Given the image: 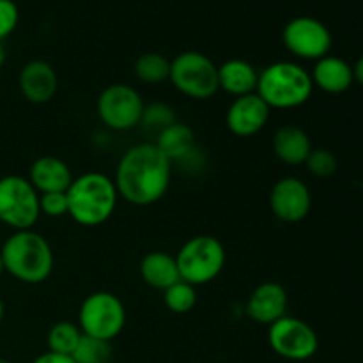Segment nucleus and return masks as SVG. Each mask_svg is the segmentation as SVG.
Instances as JSON below:
<instances>
[{"mask_svg": "<svg viewBox=\"0 0 363 363\" xmlns=\"http://www.w3.org/2000/svg\"><path fill=\"white\" fill-rule=\"evenodd\" d=\"M172 179V162L156 147L144 142L128 149L116 169L117 194L133 206H151L165 197Z\"/></svg>", "mask_w": 363, "mask_h": 363, "instance_id": "f257e3e1", "label": "nucleus"}, {"mask_svg": "<svg viewBox=\"0 0 363 363\" xmlns=\"http://www.w3.org/2000/svg\"><path fill=\"white\" fill-rule=\"evenodd\" d=\"M4 272L18 282L43 284L53 272V250L48 240L34 229L14 230L0 248Z\"/></svg>", "mask_w": 363, "mask_h": 363, "instance_id": "f03ea898", "label": "nucleus"}, {"mask_svg": "<svg viewBox=\"0 0 363 363\" xmlns=\"http://www.w3.org/2000/svg\"><path fill=\"white\" fill-rule=\"evenodd\" d=\"M67 215L84 227L103 225L119 201L116 183L103 172H85L67 188Z\"/></svg>", "mask_w": 363, "mask_h": 363, "instance_id": "7ed1b4c3", "label": "nucleus"}, {"mask_svg": "<svg viewBox=\"0 0 363 363\" xmlns=\"http://www.w3.org/2000/svg\"><path fill=\"white\" fill-rule=\"evenodd\" d=\"M314 84L303 66L291 60H279L259 73L257 94L269 108L289 110L311 99Z\"/></svg>", "mask_w": 363, "mask_h": 363, "instance_id": "20e7f679", "label": "nucleus"}, {"mask_svg": "<svg viewBox=\"0 0 363 363\" xmlns=\"http://www.w3.org/2000/svg\"><path fill=\"white\" fill-rule=\"evenodd\" d=\"M225 261L227 254L222 241L209 234L190 238L176 255L181 280L194 287L206 286L218 279L225 268Z\"/></svg>", "mask_w": 363, "mask_h": 363, "instance_id": "39448f33", "label": "nucleus"}, {"mask_svg": "<svg viewBox=\"0 0 363 363\" xmlns=\"http://www.w3.org/2000/svg\"><path fill=\"white\" fill-rule=\"evenodd\" d=\"M77 325L84 335L112 342L126 326V308L113 293L96 291L82 301Z\"/></svg>", "mask_w": 363, "mask_h": 363, "instance_id": "423d86ee", "label": "nucleus"}, {"mask_svg": "<svg viewBox=\"0 0 363 363\" xmlns=\"http://www.w3.org/2000/svg\"><path fill=\"white\" fill-rule=\"evenodd\" d=\"M169 80L186 98L209 99L220 91L218 66L201 52H183L170 60Z\"/></svg>", "mask_w": 363, "mask_h": 363, "instance_id": "0eeeda50", "label": "nucleus"}, {"mask_svg": "<svg viewBox=\"0 0 363 363\" xmlns=\"http://www.w3.org/2000/svg\"><path fill=\"white\" fill-rule=\"evenodd\" d=\"M39 216V194L27 177H0V223L13 230H28Z\"/></svg>", "mask_w": 363, "mask_h": 363, "instance_id": "6e6552de", "label": "nucleus"}, {"mask_svg": "<svg viewBox=\"0 0 363 363\" xmlns=\"http://www.w3.org/2000/svg\"><path fill=\"white\" fill-rule=\"evenodd\" d=\"M145 103L142 94L128 84H112L103 89L96 101V113L106 128L130 131L142 123Z\"/></svg>", "mask_w": 363, "mask_h": 363, "instance_id": "1a4fd4ad", "label": "nucleus"}, {"mask_svg": "<svg viewBox=\"0 0 363 363\" xmlns=\"http://www.w3.org/2000/svg\"><path fill=\"white\" fill-rule=\"evenodd\" d=\"M268 344L273 353L291 362L311 360L319 350L315 330L308 323L291 315H284L268 326Z\"/></svg>", "mask_w": 363, "mask_h": 363, "instance_id": "9d476101", "label": "nucleus"}, {"mask_svg": "<svg viewBox=\"0 0 363 363\" xmlns=\"http://www.w3.org/2000/svg\"><path fill=\"white\" fill-rule=\"evenodd\" d=\"M282 41L287 52L298 59L319 60L332 50V34L318 18L296 16L282 30Z\"/></svg>", "mask_w": 363, "mask_h": 363, "instance_id": "9b49d317", "label": "nucleus"}, {"mask_svg": "<svg viewBox=\"0 0 363 363\" xmlns=\"http://www.w3.org/2000/svg\"><path fill=\"white\" fill-rule=\"evenodd\" d=\"M272 213L284 223H298L307 218L312 208V195L300 177H282L269 194Z\"/></svg>", "mask_w": 363, "mask_h": 363, "instance_id": "f8f14e48", "label": "nucleus"}, {"mask_svg": "<svg viewBox=\"0 0 363 363\" xmlns=\"http://www.w3.org/2000/svg\"><path fill=\"white\" fill-rule=\"evenodd\" d=\"M272 108L259 98L257 92L234 98L225 113L227 128L241 138L254 137L268 124Z\"/></svg>", "mask_w": 363, "mask_h": 363, "instance_id": "ddd939ff", "label": "nucleus"}, {"mask_svg": "<svg viewBox=\"0 0 363 363\" xmlns=\"http://www.w3.org/2000/svg\"><path fill=\"white\" fill-rule=\"evenodd\" d=\"M18 87L28 103L45 105L52 101L59 89V77L53 66L46 60H28L18 74Z\"/></svg>", "mask_w": 363, "mask_h": 363, "instance_id": "4468645a", "label": "nucleus"}, {"mask_svg": "<svg viewBox=\"0 0 363 363\" xmlns=\"http://www.w3.org/2000/svg\"><path fill=\"white\" fill-rule=\"evenodd\" d=\"M287 305L289 298L279 282H262L248 296L245 312L257 325L269 326L287 315Z\"/></svg>", "mask_w": 363, "mask_h": 363, "instance_id": "2eb2a0df", "label": "nucleus"}, {"mask_svg": "<svg viewBox=\"0 0 363 363\" xmlns=\"http://www.w3.org/2000/svg\"><path fill=\"white\" fill-rule=\"evenodd\" d=\"M28 181L39 195L53 191H67L73 183V174L69 165L57 156H41L35 160L28 170Z\"/></svg>", "mask_w": 363, "mask_h": 363, "instance_id": "dca6fc26", "label": "nucleus"}, {"mask_svg": "<svg viewBox=\"0 0 363 363\" xmlns=\"http://www.w3.org/2000/svg\"><path fill=\"white\" fill-rule=\"evenodd\" d=\"M311 78L314 87L321 89L328 94H340L353 85L354 73L353 67L344 59L335 55H326L315 60Z\"/></svg>", "mask_w": 363, "mask_h": 363, "instance_id": "f3484780", "label": "nucleus"}, {"mask_svg": "<svg viewBox=\"0 0 363 363\" xmlns=\"http://www.w3.org/2000/svg\"><path fill=\"white\" fill-rule=\"evenodd\" d=\"M311 151V137L303 128L286 124L273 135V152L286 165H303Z\"/></svg>", "mask_w": 363, "mask_h": 363, "instance_id": "a211bd4d", "label": "nucleus"}, {"mask_svg": "<svg viewBox=\"0 0 363 363\" xmlns=\"http://www.w3.org/2000/svg\"><path fill=\"white\" fill-rule=\"evenodd\" d=\"M259 71L245 59H229L218 66V87L227 94L240 98L257 91Z\"/></svg>", "mask_w": 363, "mask_h": 363, "instance_id": "6ab92c4d", "label": "nucleus"}, {"mask_svg": "<svg viewBox=\"0 0 363 363\" xmlns=\"http://www.w3.org/2000/svg\"><path fill=\"white\" fill-rule=\"evenodd\" d=\"M138 272H140L142 280H144L149 287L158 291L169 289L170 286H174V284L181 280L176 257L162 250H155L145 254L144 259L140 261Z\"/></svg>", "mask_w": 363, "mask_h": 363, "instance_id": "aec40b11", "label": "nucleus"}, {"mask_svg": "<svg viewBox=\"0 0 363 363\" xmlns=\"http://www.w3.org/2000/svg\"><path fill=\"white\" fill-rule=\"evenodd\" d=\"M155 144L172 162V165L186 158L197 147L194 130L188 124L179 123V121L163 128L158 133V137H156Z\"/></svg>", "mask_w": 363, "mask_h": 363, "instance_id": "412c9836", "label": "nucleus"}, {"mask_svg": "<svg viewBox=\"0 0 363 363\" xmlns=\"http://www.w3.org/2000/svg\"><path fill=\"white\" fill-rule=\"evenodd\" d=\"M135 77L145 85H160L169 80L170 60L158 52L142 53L135 60Z\"/></svg>", "mask_w": 363, "mask_h": 363, "instance_id": "4be33fe9", "label": "nucleus"}, {"mask_svg": "<svg viewBox=\"0 0 363 363\" xmlns=\"http://www.w3.org/2000/svg\"><path fill=\"white\" fill-rule=\"evenodd\" d=\"M82 330L77 323L73 321H59L48 330L46 335V346L48 351L57 354H67L71 357L73 351L77 350L78 342L82 339Z\"/></svg>", "mask_w": 363, "mask_h": 363, "instance_id": "5701e85b", "label": "nucleus"}, {"mask_svg": "<svg viewBox=\"0 0 363 363\" xmlns=\"http://www.w3.org/2000/svg\"><path fill=\"white\" fill-rule=\"evenodd\" d=\"M163 301L174 314H188L197 305V287L179 280L169 289L163 291Z\"/></svg>", "mask_w": 363, "mask_h": 363, "instance_id": "b1692460", "label": "nucleus"}, {"mask_svg": "<svg viewBox=\"0 0 363 363\" xmlns=\"http://www.w3.org/2000/svg\"><path fill=\"white\" fill-rule=\"evenodd\" d=\"M71 358L77 363H108L112 358V346L106 340L82 335Z\"/></svg>", "mask_w": 363, "mask_h": 363, "instance_id": "393cba45", "label": "nucleus"}, {"mask_svg": "<svg viewBox=\"0 0 363 363\" xmlns=\"http://www.w3.org/2000/svg\"><path fill=\"white\" fill-rule=\"evenodd\" d=\"M303 165L307 167L312 176L321 177V179L333 176L337 172V158L328 149H312Z\"/></svg>", "mask_w": 363, "mask_h": 363, "instance_id": "a878e982", "label": "nucleus"}, {"mask_svg": "<svg viewBox=\"0 0 363 363\" xmlns=\"http://www.w3.org/2000/svg\"><path fill=\"white\" fill-rule=\"evenodd\" d=\"M176 121L177 119L172 106H169L167 103H151V105H145L140 124H144L145 128H151V130H156L160 133L163 128L170 126Z\"/></svg>", "mask_w": 363, "mask_h": 363, "instance_id": "bb28decb", "label": "nucleus"}, {"mask_svg": "<svg viewBox=\"0 0 363 363\" xmlns=\"http://www.w3.org/2000/svg\"><path fill=\"white\" fill-rule=\"evenodd\" d=\"M39 209L41 215L50 218H60L67 215V195L66 191H53V194L39 195Z\"/></svg>", "mask_w": 363, "mask_h": 363, "instance_id": "cd10ccee", "label": "nucleus"}, {"mask_svg": "<svg viewBox=\"0 0 363 363\" xmlns=\"http://www.w3.org/2000/svg\"><path fill=\"white\" fill-rule=\"evenodd\" d=\"M20 20V11L13 0H0V41L14 32Z\"/></svg>", "mask_w": 363, "mask_h": 363, "instance_id": "c85d7f7f", "label": "nucleus"}, {"mask_svg": "<svg viewBox=\"0 0 363 363\" xmlns=\"http://www.w3.org/2000/svg\"><path fill=\"white\" fill-rule=\"evenodd\" d=\"M32 363H77L71 357L67 354H57L52 353V351H46V353L39 354L38 358H34Z\"/></svg>", "mask_w": 363, "mask_h": 363, "instance_id": "c756f323", "label": "nucleus"}, {"mask_svg": "<svg viewBox=\"0 0 363 363\" xmlns=\"http://www.w3.org/2000/svg\"><path fill=\"white\" fill-rule=\"evenodd\" d=\"M353 73H354V82H358V84L363 87V55L358 59V62L354 64Z\"/></svg>", "mask_w": 363, "mask_h": 363, "instance_id": "7c9ffc66", "label": "nucleus"}, {"mask_svg": "<svg viewBox=\"0 0 363 363\" xmlns=\"http://www.w3.org/2000/svg\"><path fill=\"white\" fill-rule=\"evenodd\" d=\"M4 62H6V50H4L2 41H0V67L4 66Z\"/></svg>", "mask_w": 363, "mask_h": 363, "instance_id": "2f4dec72", "label": "nucleus"}, {"mask_svg": "<svg viewBox=\"0 0 363 363\" xmlns=\"http://www.w3.org/2000/svg\"><path fill=\"white\" fill-rule=\"evenodd\" d=\"M4 314H6V307H4V301L2 298H0V325H2L4 321Z\"/></svg>", "mask_w": 363, "mask_h": 363, "instance_id": "473e14b6", "label": "nucleus"}, {"mask_svg": "<svg viewBox=\"0 0 363 363\" xmlns=\"http://www.w3.org/2000/svg\"><path fill=\"white\" fill-rule=\"evenodd\" d=\"M4 273V262H2V255H0V275Z\"/></svg>", "mask_w": 363, "mask_h": 363, "instance_id": "72a5a7b5", "label": "nucleus"}, {"mask_svg": "<svg viewBox=\"0 0 363 363\" xmlns=\"http://www.w3.org/2000/svg\"><path fill=\"white\" fill-rule=\"evenodd\" d=\"M0 363H11V362L6 360V358H0Z\"/></svg>", "mask_w": 363, "mask_h": 363, "instance_id": "f704fd0d", "label": "nucleus"}]
</instances>
